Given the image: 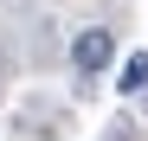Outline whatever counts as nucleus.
I'll list each match as a JSON object with an SVG mask.
<instances>
[{"label":"nucleus","instance_id":"nucleus-2","mask_svg":"<svg viewBox=\"0 0 148 141\" xmlns=\"http://www.w3.org/2000/svg\"><path fill=\"white\" fill-rule=\"evenodd\" d=\"M142 83H148V52H135L129 64H122V83L116 90H142Z\"/></svg>","mask_w":148,"mask_h":141},{"label":"nucleus","instance_id":"nucleus-1","mask_svg":"<svg viewBox=\"0 0 148 141\" xmlns=\"http://www.w3.org/2000/svg\"><path fill=\"white\" fill-rule=\"evenodd\" d=\"M116 58V45H110V32H77V45H71V64L84 70V77H97V70H103Z\"/></svg>","mask_w":148,"mask_h":141}]
</instances>
